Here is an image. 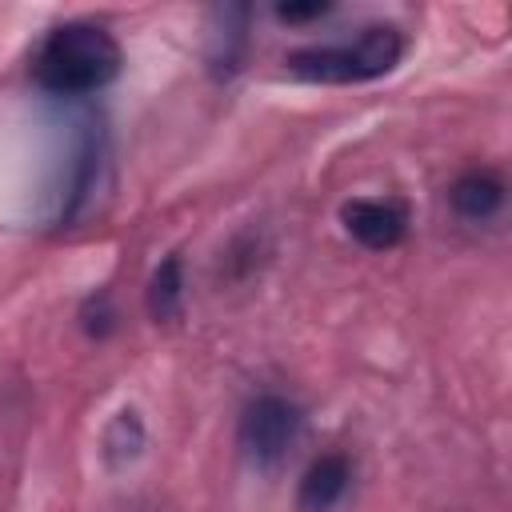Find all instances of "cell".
<instances>
[{
  "label": "cell",
  "mask_w": 512,
  "mask_h": 512,
  "mask_svg": "<svg viewBox=\"0 0 512 512\" xmlns=\"http://www.w3.org/2000/svg\"><path fill=\"white\" fill-rule=\"evenodd\" d=\"M148 312L156 324H172L184 312V264L180 256L160 260V268L148 280Z\"/></svg>",
  "instance_id": "obj_9"
},
{
  "label": "cell",
  "mask_w": 512,
  "mask_h": 512,
  "mask_svg": "<svg viewBox=\"0 0 512 512\" xmlns=\"http://www.w3.org/2000/svg\"><path fill=\"white\" fill-rule=\"evenodd\" d=\"M348 484H352L348 456L328 452V456H320V460L308 464V472L300 480V492H296V508L300 512H332L344 500Z\"/></svg>",
  "instance_id": "obj_6"
},
{
  "label": "cell",
  "mask_w": 512,
  "mask_h": 512,
  "mask_svg": "<svg viewBox=\"0 0 512 512\" xmlns=\"http://www.w3.org/2000/svg\"><path fill=\"white\" fill-rule=\"evenodd\" d=\"M324 12H328L324 0H312V4H280V8H276V16L288 20V24H296V20H312V16H324Z\"/></svg>",
  "instance_id": "obj_11"
},
{
  "label": "cell",
  "mask_w": 512,
  "mask_h": 512,
  "mask_svg": "<svg viewBox=\"0 0 512 512\" xmlns=\"http://www.w3.org/2000/svg\"><path fill=\"white\" fill-rule=\"evenodd\" d=\"M304 428V412L300 404H292L288 396L280 392H264L256 400H248V408L240 412V428H236V440L244 448V456L260 468H272L288 456V448L296 444Z\"/></svg>",
  "instance_id": "obj_3"
},
{
  "label": "cell",
  "mask_w": 512,
  "mask_h": 512,
  "mask_svg": "<svg viewBox=\"0 0 512 512\" xmlns=\"http://www.w3.org/2000/svg\"><path fill=\"white\" fill-rule=\"evenodd\" d=\"M144 444H148V432H144L140 412H136V408H120V412L108 420V428H104L100 456H104V464H108V468H116V472H120V468H128V464H136V460H140Z\"/></svg>",
  "instance_id": "obj_8"
},
{
  "label": "cell",
  "mask_w": 512,
  "mask_h": 512,
  "mask_svg": "<svg viewBox=\"0 0 512 512\" xmlns=\"http://www.w3.org/2000/svg\"><path fill=\"white\" fill-rule=\"evenodd\" d=\"M80 324H84V332L88 336H96V340H104L112 328H116V312H112V300L100 292V296H92L84 308H80Z\"/></svg>",
  "instance_id": "obj_10"
},
{
  "label": "cell",
  "mask_w": 512,
  "mask_h": 512,
  "mask_svg": "<svg viewBox=\"0 0 512 512\" xmlns=\"http://www.w3.org/2000/svg\"><path fill=\"white\" fill-rule=\"evenodd\" d=\"M124 52L116 36L88 20H68L44 36L32 56V76L52 96H88L120 76Z\"/></svg>",
  "instance_id": "obj_1"
},
{
  "label": "cell",
  "mask_w": 512,
  "mask_h": 512,
  "mask_svg": "<svg viewBox=\"0 0 512 512\" xmlns=\"http://www.w3.org/2000/svg\"><path fill=\"white\" fill-rule=\"evenodd\" d=\"M340 220L348 228V236L372 252H388L404 240L408 232V212L396 200H372V196H356L340 208Z\"/></svg>",
  "instance_id": "obj_4"
},
{
  "label": "cell",
  "mask_w": 512,
  "mask_h": 512,
  "mask_svg": "<svg viewBox=\"0 0 512 512\" xmlns=\"http://www.w3.org/2000/svg\"><path fill=\"white\" fill-rule=\"evenodd\" d=\"M212 36H208V68L216 80H228L244 64L248 48V8L244 4H224L212 12Z\"/></svg>",
  "instance_id": "obj_5"
},
{
  "label": "cell",
  "mask_w": 512,
  "mask_h": 512,
  "mask_svg": "<svg viewBox=\"0 0 512 512\" xmlns=\"http://www.w3.org/2000/svg\"><path fill=\"white\" fill-rule=\"evenodd\" d=\"M448 200H452L456 216H464L472 224H484V220H492L504 208V180L496 172H480V168L476 172H464L452 184Z\"/></svg>",
  "instance_id": "obj_7"
},
{
  "label": "cell",
  "mask_w": 512,
  "mask_h": 512,
  "mask_svg": "<svg viewBox=\"0 0 512 512\" xmlns=\"http://www.w3.org/2000/svg\"><path fill=\"white\" fill-rule=\"evenodd\" d=\"M404 56V36L392 24L364 28L352 44H324V48H296L284 56L288 72L312 84H360L392 72Z\"/></svg>",
  "instance_id": "obj_2"
}]
</instances>
